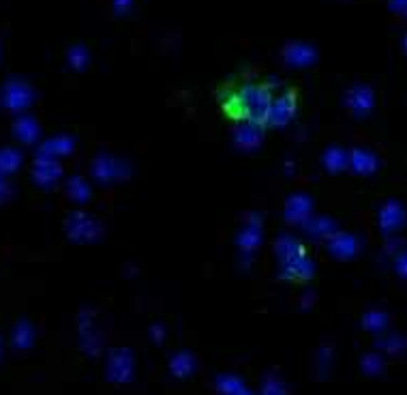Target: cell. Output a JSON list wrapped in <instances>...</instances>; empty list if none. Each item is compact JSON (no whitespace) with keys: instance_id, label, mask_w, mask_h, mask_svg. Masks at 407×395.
<instances>
[{"instance_id":"obj_1","label":"cell","mask_w":407,"mask_h":395,"mask_svg":"<svg viewBox=\"0 0 407 395\" xmlns=\"http://www.w3.org/2000/svg\"><path fill=\"white\" fill-rule=\"evenodd\" d=\"M270 97L272 93L264 84L243 82L240 87L225 89L221 93V103L227 114L255 123L261 121L266 114H270Z\"/></svg>"}]
</instances>
